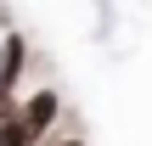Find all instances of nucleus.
I'll return each instance as SVG.
<instances>
[{"label": "nucleus", "instance_id": "f257e3e1", "mask_svg": "<svg viewBox=\"0 0 152 146\" xmlns=\"http://www.w3.org/2000/svg\"><path fill=\"white\" fill-rule=\"evenodd\" d=\"M17 118H23V124H28V129H34L39 141H51V124L62 118V96H56V90L45 84V90H34V96L23 101V113H17Z\"/></svg>", "mask_w": 152, "mask_h": 146}, {"label": "nucleus", "instance_id": "f03ea898", "mask_svg": "<svg viewBox=\"0 0 152 146\" xmlns=\"http://www.w3.org/2000/svg\"><path fill=\"white\" fill-rule=\"evenodd\" d=\"M23 68H28V39L17 28H6V39H0V90H17Z\"/></svg>", "mask_w": 152, "mask_h": 146}, {"label": "nucleus", "instance_id": "7ed1b4c3", "mask_svg": "<svg viewBox=\"0 0 152 146\" xmlns=\"http://www.w3.org/2000/svg\"><path fill=\"white\" fill-rule=\"evenodd\" d=\"M0 146H45V141H39V135H34V129H28L23 118H17V124H11V129L0 135Z\"/></svg>", "mask_w": 152, "mask_h": 146}, {"label": "nucleus", "instance_id": "20e7f679", "mask_svg": "<svg viewBox=\"0 0 152 146\" xmlns=\"http://www.w3.org/2000/svg\"><path fill=\"white\" fill-rule=\"evenodd\" d=\"M17 113H23V101H17V90H0V135L17 124Z\"/></svg>", "mask_w": 152, "mask_h": 146}, {"label": "nucleus", "instance_id": "39448f33", "mask_svg": "<svg viewBox=\"0 0 152 146\" xmlns=\"http://www.w3.org/2000/svg\"><path fill=\"white\" fill-rule=\"evenodd\" d=\"M45 146H85L79 135H62V141H45Z\"/></svg>", "mask_w": 152, "mask_h": 146}]
</instances>
